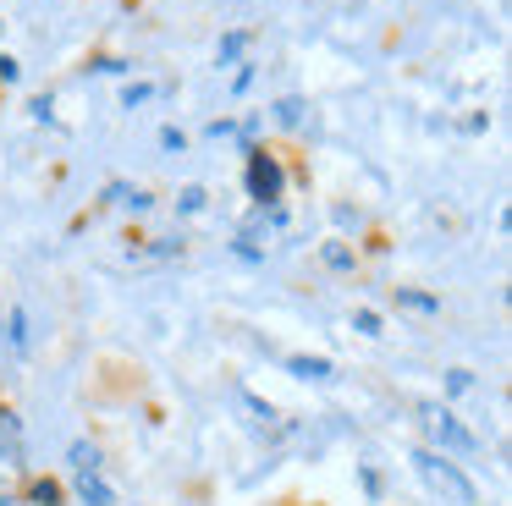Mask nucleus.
<instances>
[{
    "instance_id": "obj_9",
    "label": "nucleus",
    "mask_w": 512,
    "mask_h": 506,
    "mask_svg": "<svg viewBox=\"0 0 512 506\" xmlns=\"http://www.w3.org/2000/svg\"><path fill=\"white\" fill-rule=\"evenodd\" d=\"M298 116H303L298 99H281V121H287V127H298Z\"/></svg>"
},
{
    "instance_id": "obj_4",
    "label": "nucleus",
    "mask_w": 512,
    "mask_h": 506,
    "mask_svg": "<svg viewBox=\"0 0 512 506\" xmlns=\"http://www.w3.org/2000/svg\"><path fill=\"white\" fill-rule=\"evenodd\" d=\"M430 424H435V435H441V440H446V446H457V451H474V446H479V440H474V435H468V429H463V424H457V418H452V413H430Z\"/></svg>"
},
{
    "instance_id": "obj_10",
    "label": "nucleus",
    "mask_w": 512,
    "mask_h": 506,
    "mask_svg": "<svg viewBox=\"0 0 512 506\" xmlns=\"http://www.w3.org/2000/svg\"><path fill=\"white\" fill-rule=\"evenodd\" d=\"M0 506H23V501H12V495H0Z\"/></svg>"
},
{
    "instance_id": "obj_3",
    "label": "nucleus",
    "mask_w": 512,
    "mask_h": 506,
    "mask_svg": "<svg viewBox=\"0 0 512 506\" xmlns=\"http://www.w3.org/2000/svg\"><path fill=\"white\" fill-rule=\"evenodd\" d=\"M72 473H78V495H83L89 506H116L111 484L100 479V462H94V468H72Z\"/></svg>"
},
{
    "instance_id": "obj_7",
    "label": "nucleus",
    "mask_w": 512,
    "mask_h": 506,
    "mask_svg": "<svg viewBox=\"0 0 512 506\" xmlns=\"http://www.w3.org/2000/svg\"><path fill=\"white\" fill-rule=\"evenodd\" d=\"M353 330H364V336H380V314H375V308H358V314H353Z\"/></svg>"
},
{
    "instance_id": "obj_6",
    "label": "nucleus",
    "mask_w": 512,
    "mask_h": 506,
    "mask_svg": "<svg viewBox=\"0 0 512 506\" xmlns=\"http://www.w3.org/2000/svg\"><path fill=\"white\" fill-rule=\"evenodd\" d=\"M34 506H61V484L56 479H39L34 484Z\"/></svg>"
},
{
    "instance_id": "obj_2",
    "label": "nucleus",
    "mask_w": 512,
    "mask_h": 506,
    "mask_svg": "<svg viewBox=\"0 0 512 506\" xmlns=\"http://www.w3.org/2000/svg\"><path fill=\"white\" fill-rule=\"evenodd\" d=\"M0 462L23 468V429H17V413H6V407H0Z\"/></svg>"
},
{
    "instance_id": "obj_8",
    "label": "nucleus",
    "mask_w": 512,
    "mask_h": 506,
    "mask_svg": "<svg viewBox=\"0 0 512 506\" xmlns=\"http://www.w3.org/2000/svg\"><path fill=\"white\" fill-rule=\"evenodd\" d=\"M17 77H23V66H17L12 55H0V83H17Z\"/></svg>"
},
{
    "instance_id": "obj_5",
    "label": "nucleus",
    "mask_w": 512,
    "mask_h": 506,
    "mask_svg": "<svg viewBox=\"0 0 512 506\" xmlns=\"http://www.w3.org/2000/svg\"><path fill=\"white\" fill-rule=\"evenodd\" d=\"M287 369L303 374V380H331V363H325V358H303V352H298V358H287Z\"/></svg>"
},
{
    "instance_id": "obj_1",
    "label": "nucleus",
    "mask_w": 512,
    "mask_h": 506,
    "mask_svg": "<svg viewBox=\"0 0 512 506\" xmlns=\"http://www.w3.org/2000/svg\"><path fill=\"white\" fill-rule=\"evenodd\" d=\"M281 182H287V176H281V165L270 160V154H248V198H259V204H276L281 198Z\"/></svg>"
}]
</instances>
